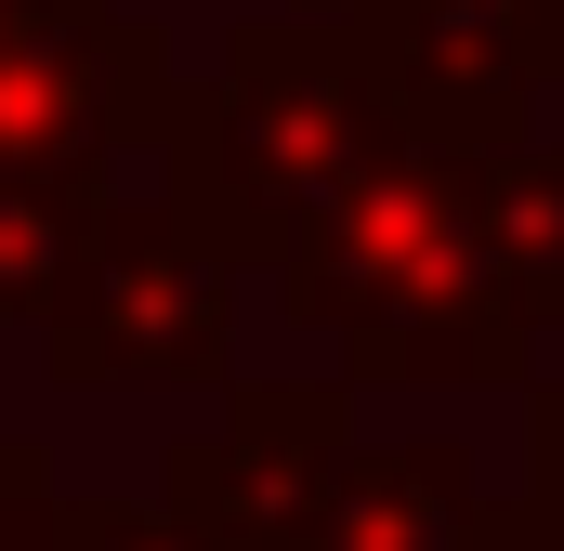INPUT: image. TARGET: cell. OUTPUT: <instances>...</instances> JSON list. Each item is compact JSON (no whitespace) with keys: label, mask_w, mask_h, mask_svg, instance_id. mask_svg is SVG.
Returning <instances> with one entry per match:
<instances>
[{"label":"cell","mask_w":564,"mask_h":551,"mask_svg":"<svg viewBox=\"0 0 564 551\" xmlns=\"http://www.w3.org/2000/svg\"><path fill=\"white\" fill-rule=\"evenodd\" d=\"M394 132H408V106H394V79H381L368 40L250 13V26L224 40V66L171 93L144 171H158V197H171L237 276H276L289 250L368 184V158Z\"/></svg>","instance_id":"1"},{"label":"cell","mask_w":564,"mask_h":551,"mask_svg":"<svg viewBox=\"0 0 564 551\" xmlns=\"http://www.w3.org/2000/svg\"><path fill=\"white\" fill-rule=\"evenodd\" d=\"M276 302L341 342L355 381H525V315L486 263L473 158L394 132L368 184L276 263Z\"/></svg>","instance_id":"2"},{"label":"cell","mask_w":564,"mask_h":551,"mask_svg":"<svg viewBox=\"0 0 564 551\" xmlns=\"http://www.w3.org/2000/svg\"><path fill=\"white\" fill-rule=\"evenodd\" d=\"M53 342V381H224V342H237V263L158 197V171H119L79 263L40 315Z\"/></svg>","instance_id":"3"},{"label":"cell","mask_w":564,"mask_h":551,"mask_svg":"<svg viewBox=\"0 0 564 551\" xmlns=\"http://www.w3.org/2000/svg\"><path fill=\"white\" fill-rule=\"evenodd\" d=\"M171 40L132 0L0 13V184H119L171 119Z\"/></svg>","instance_id":"4"},{"label":"cell","mask_w":564,"mask_h":551,"mask_svg":"<svg viewBox=\"0 0 564 551\" xmlns=\"http://www.w3.org/2000/svg\"><path fill=\"white\" fill-rule=\"evenodd\" d=\"M368 53H381L408 132L499 158V144H525L539 93L564 79V0H381Z\"/></svg>","instance_id":"5"},{"label":"cell","mask_w":564,"mask_h":551,"mask_svg":"<svg viewBox=\"0 0 564 551\" xmlns=\"http://www.w3.org/2000/svg\"><path fill=\"white\" fill-rule=\"evenodd\" d=\"M341 446H355L341 381H250L210 433L171 446V512L210 551H302L328 473H341Z\"/></svg>","instance_id":"6"},{"label":"cell","mask_w":564,"mask_h":551,"mask_svg":"<svg viewBox=\"0 0 564 551\" xmlns=\"http://www.w3.org/2000/svg\"><path fill=\"white\" fill-rule=\"evenodd\" d=\"M486 512H473V460L459 446H341L328 499L302 551H473Z\"/></svg>","instance_id":"7"},{"label":"cell","mask_w":564,"mask_h":551,"mask_svg":"<svg viewBox=\"0 0 564 551\" xmlns=\"http://www.w3.org/2000/svg\"><path fill=\"white\" fill-rule=\"evenodd\" d=\"M473 224H486V263L512 289V315H525V342L564 328V144H499V158H473Z\"/></svg>","instance_id":"8"},{"label":"cell","mask_w":564,"mask_h":551,"mask_svg":"<svg viewBox=\"0 0 564 551\" xmlns=\"http://www.w3.org/2000/svg\"><path fill=\"white\" fill-rule=\"evenodd\" d=\"M106 184H0V315H53Z\"/></svg>","instance_id":"9"},{"label":"cell","mask_w":564,"mask_h":551,"mask_svg":"<svg viewBox=\"0 0 564 551\" xmlns=\"http://www.w3.org/2000/svg\"><path fill=\"white\" fill-rule=\"evenodd\" d=\"M0 551H66V499L40 446H0Z\"/></svg>","instance_id":"10"},{"label":"cell","mask_w":564,"mask_h":551,"mask_svg":"<svg viewBox=\"0 0 564 551\" xmlns=\"http://www.w3.org/2000/svg\"><path fill=\"white\" fill-rule=\"evenodd\" d=\"M512 539H525V551H564V395H539V473H525Z\"/></svg>","instance_id":"11"},{"label":"cell","mask_w":564,"mask_h":551,"mask_svg":"<svg viewBox=\"0 0 564 551\" xmlns=\"http://www.w3.org/2000/svg\"><path fill=\"white\" fill-rule=\"evenodd\" d=\"M66 551H210L184 512H66Z\"/></svg>","instance_id":"12"},{"label":"cell","mask_w":564,"mask_h":551,"mask_svg":"<svg viewBox=\"0 0 564 551\" xmlns=\"http://www.w3.org/2000/svg\"><path fill=\"white\" fill-rule=\"evenodd\" d=\"M289 26H341V40H368V26H381V0H289Z\"/></svg>","instance_id":"13"},{"label":"cell","mask_w":564,"mask_h":551,"mask_svg":"<svg viewBox=\"0 0 564 551\" xmlns=\"http://www.w3.org/2000/svg\"><path fill=\"white\" fill-rule=\"evenodd\" d=\"M0 13H13V0H0Z\"/></svg>","instance_id":"14"}]
</instances>
